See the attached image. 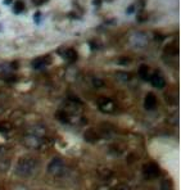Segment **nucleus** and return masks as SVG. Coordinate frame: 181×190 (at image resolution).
Masks as SVG:
<instances>
[{"label": "nucleus", "instance_id": "obj_1", "mask_svg": "<svg viewBox=\"0 0 181 190\" xmlns=\"http://www.w3.org/2000/svg\"><path fill=\"white\" fill-rule=\"evenodd\" d=\"M35 168V159L32 158H22L17 164V174L22 176H28L34 172Z\"/></svg>", "mask_w": 181, "mask_h": 190}, {"label": "nucleus", "instance_id": "obj_2", "mask_svg": "<svg viewBox=\"0 0 181 190\" xmlns=\"http://www.w3.org/2000/svg\"><path fill=\"white\" fill-rule=\"evenodd\" d=\"M161 170L158 167V164L155 163H147L144 168H143V175L147 180H153V179H157L159 176Z\"/></svg>", "mask_w": 181, "mask_h": 190}, {"label": "nucleus", "instance_id": "obj_3", "mask_svg": "<svg viewBox=\"0 0 181 190\" xmlns=\"http://www.w3.org/2000/svg\"><path fill=\"white\" fill-rule=\"evenodd\" d=\"M48 171L50 172L52 175H55V176H59L60 172L63 171V161L60 158H54L53 161L49 163L48 166Z\"/></svg>", "mask_w": 181, "mask_h": 190}, {"label": "nucleus", "instance_id": "obj_4", "mask_svg": "<svg viewBox=\"0 0 181 190\" xmlns=\"http://www.w3.org/2000/svg\"><path fill=\"white\" fill-rule=\"evenodd\" d=\"M98 104H99V109L104 113H110L114 109V103L110 99H108V98H100L98 100Z\"/></svg>", "mask_w": 181, "mask_h": 190}, {"label": "nucleus", "instance_id": "obj_5", "mask_svg": "<svg viewBox=\"0 0 181 190\" xmlns=\"http://www.w3.org/2000/svg\"><path fill=\"white\" fill-rule=\"evenodd\" d=\"M149 81H150L153 86L157 88V89H163L166 86V80L158 71H155L153 75L150 76V80H149Z\"/></svg>", "mask_w": 181, "mask_h": 190}, {"label": "nucleus", "instance_id": "obj_6", "mask_svg": "<svg viewBox=\"0 0 181 190\" xmlns=\"http://www.w3.org/2000/svg\"><path fill=\"white\" fill-rule=\"evenodd\" d=\"M60 56H63L68 62H76L78 58V54L74 49H67V50H58Z\"/></svg>", "mask_w": 181, "mask_h": 190}, {"label": "nucleus", "instance_id": "obj_7", "mask_svg": "<svg viewBox=\"0 0 181 190\" xmlns=\"http://www.w3.org/2000/svg\"><path fill=\"white\" fill-rule=\"evenodd\" d=\"M144 107H145V109H148V111H152V109H154L155 107H157V98H155L154 94L149 93V94L145 96Z\"/></svg>", "mask_w": 181, "mask_h": 190}, {"label": "nucleus", "instance_id": "obj_8", "mask_svg": "<svg viewBox=\"0 0 181 190\" xmlns=\"http://www.w3.org/2000/svg\"><path fill=\"white\" fill-rule=\"evenodd\" d=\"M139 76L141 80H144V81H149V80H150V76H152L150 68H149L147 64H141L139 67Z\"/></svg>", "mask_w": 181, "mask_h": 190}, {"label": "nucleus", "instance_id": "obj_9", "mask_svg": "<svg viewBox=\"0 0 181 190\" xmlns=\"http://www.w3.org/2000/svg\"><path fill=\"white\" fill-rule=\"evenodd\" d=\"M50 63V59H49V57H45V58H36L34 62H32V67L35 70H41L44 68L46 64Z\"/></svg>", "mask_w": 181, "mask_h": 190}, {"label": "nucleus", "instance_id": "obj_10", "mask_svg": "<svg viewBox=\"0 0 181 190\" xmlns=\"http://www.w3.org/2000/svg\"><path fill=\"white\" fill-rule=\"evenodd\" d=\"M84 138H85L86 142H89V143H95L96 140L99 139V135L96 134L95 130H92V128H89V130L85 131Z\"/></svg>", "mask_w": 181, "mask_h": 190}, {"label": "nucleus", "instance_id": "obj_11", "mask_svg": "<svg viewBox=\"0 0 181 190\" xmlns=\"http://www.w3.org/2000/svg\"><path fill=\"white\" fill-rule=\"evenodd\" d=\"M23 10H24V3L22 2V0H17V2H14V4H13V13L14 14H20V13H22Z\"/></svg>", "mask_w": 181, "mask_h": 190}, {"label": "nucleus", "instance_id": "obj_12", "mask_svg": "<svg viewBox=\"0 0 181 190\" xmlns=\"http://www.w3.org/2000/svg\"><path fill=\"white\" fill-rule=\"evenodd\" d=\"M55 117H57L58 121L63 122V124H67V122H70V117H68V113H66L64 111H58L57 114H55Z\"/></svg>", "mask_w": 181, "mask_h": 190}, {"label": "nucleus", "instance_id": "obj_13", "mask_svg": "<svg viewBox=\"0 0 181 190\" xmlns=\"http://www.w3.org/2000/svg\"><path fill=\"white\" fill-rule=\"evenodd\" d=\"M165 52H166V54L175 56V54H177V46L175 45V42H171V44H168V45L165 48Z\"/></svg>", "mask_w": 181, "mask_h": 190}, {"label": "nucleus", "instance_id": "obj_14", "mask_svg": "<svg viewBox=\"0 0 181 190\" xmlns=\"http://www.w3.org/2000/svg\"><path fill=\"white\" fill-rule=\"evenodd\" d=\"M116 77H117L118 81H123V82H126V81H129V80H130V75L127 72H117Z\"/></svg>", "mask_w": 181, "mask_h": 190}, {"label": "nucleus", "instance_id": "obj_15", "mask_svg": "<svg viewBox=\"0 0 181 190\" xmlns=\"http://www.w3.org/2000/svg\"><path fill=\"white\" fill-rule=\"evenodd\" d=\"M148 20V14L144 10H139V13L136 14V21L138 22H145Z\"/></svg>", "mask_w": 181, "mask_h": 190}, {"label": "nucleus", "instance_id": "obj_16", "mask_svg": "<svg viewBox=\"0 0 181 190\" xmlns=\"http://www.w3.org/2000/svg\"><path fill=\"white\" fill-rule=\"evenodd\" d=\"M99 174H100V177L102 179H104V180H107V179H110L112 177V171H109V170H105V168H103V171H99Z\"/></svg>", "mask_w": 181, "mask_h": 190}, {"label": "nucleus", "instance_id": "obj_17", "mask_svg": "<svg viewBox=\"0 0 181 190\" xmlns=\"http://www.w3.org/2000/svg\"><path fill=\"white\" fill-rule=\"evenodd\" d=\"M161 189L162 190H171L172 189V185H171V181L170 180H163L161 184Z\"/></svg>", "mask_w": 181, "mask_h": 190}, {"label": "nucleus", "instance_id": "obj_18", "mask_svg": "<svg viewBox=\"0 0 181 190\" xmlns=\"http://www.w3.org/2000/svg\"><path fill=\"white\" fill-rule=\"evenodd\" d=\"M145 3H147V0H136V3H135L134 5H135V8H136V9H139V10H144Z\"/></svg>", "mask_w": 181, "mask_h": 190}, {"label": "nucleus", "instance_id": "obj_19", "mask_svg": "<svg viewBox=\"0 0 181 190\" xmlns=\"http://www.w3.org/2000/svg\"><path fill=\"white\" fill-rule=\"evenodd\" d=\"M10 130V125L8 122H2L0 124V132H7Z\"/></svg>", "mask_w": 181, "mask_h": 190}, {"label": "nucleus", "instance_id": "obj_20", "mask_svg": "<svg viewBox=\"0 0 181 190\" xmlns=\"http://www.w3.org/2000/svg\"><path fill=\"white\" fill-rule=\"evenodd\" d=\"M89 45L91 46V49H95V50H96V49H99V48L102 46V45L99 44L98 41H95V40H92V41H89Z\"/></svg>", "mask_w": 181, "mask_h": 190}, {"label": "nucleus", "instance_id": "obj_21", "mask_svg": "<svg viewBox=\"0 0 181 190\" xmlns=\"http://www.w3.org/2000/svg\"><path fill=\"white\" fill-rule=\"evenodd\" d=\"M92 84H94L96 88H100V86H103V85H104V81H103V80H99V78H94V80H92Z\"/></svg>", "mask_w": 181, "mask_h": 190}, {"label": "nucleus", "instance_id": "obj_22", "mask_svg": "<svg viewBox=\"0 0 181 190\" xmlns=\"http://www.w3.org/2000/svg\"><path fill=\"white\" fill-rule=\"evenodd\" d=\"M34 20H35V22H36L37 24L40 23V20H41V12H39V10L36 12V13L34 14Z\"/></svg>", "mask_w": 181, "mask_h": 190}, {"label": "nucleus", "instance_id": "obj_23", "mask_svg": "<svg viewBox=\"0 0 181 190\" xmlns=\"http://www.w3.org/2000/svg\"><path fill=\"white\" fill-rule=\"evenodd\" d=\"M114 190H130V188L126 185V184H118Z\"/></svg>", "mask_w": 181, "mask_h": 190}, {"label": "nucleus", "instance_id": "obj_24", "mask_svg": "<svg viewBox=\"0 0 181 190\" xmlns=\"http://www.w3.org/2000/svg\"><path fill=\"white\" fill-rule=\"evenodd\" d=\"M48 0H32V4L36 5V7H41L42 4H45Z\"/></svg>", "mask_w": 181, "mask_h": 190}, {"label": "nucleus", "instance_id": "obj_25", "mask_svg": "<svg viewBox=\"0 0 181 190\" xmlns=\"http://www.w3.org/2000/svg\"><path fill=\"white\" fill-rule=\"evenodd\" d=\"M135 12H136V8H135V5H134V4H131L130 7L127 8L126 13H127V14H132V13H135Z\"/></svg>", "mask_w": 181, "mask_h": 190}, {"label": "nucleus", "instance_id": "obj_26", "mask_svg": "<svg viewBox=\"0 0 181 190\" xmlns=\"http://www.w3.org/2000/svg\"><path fill=\"white\" fill-rule=\"evenodd\" d=\"M118 63H120V64H129L130 63V59L129 58H120Z\"/></svg>", "mask_w": 181, "mask_h": 190}, {"label": "nucleus", "instance_id": "obj_27", "mask_svg": "<svg viewBox=\"0 0 181 190\" xmlns=\"http://www.w3.org/2000/svg\"><path fill=\"white\" fill-rule=\"evenodd\" d=\"M103 4V0H92V5H95V7H100V5Z\"/></svg>", "mask_w": 181, "mask_h": 190}, {"label": "nucleus", "instance_id": "obj_28", "mask_svg": "<svg viewBox=\"0 0 181 190\" xmlns=\"http://www.w3.org/2000/svg\"><path fill=\"white\" fill-rule=\"evenodd\" d=\"M68 17L73 18V20H80V16H78V14H76V13H73V12H71V13L68 14Z\"/></svg>", "mask_w": 181, "mask_h": 190}, {"label": "nucleus", "instance_id": "obj_29", "mask_svg": "<svg viewBox=\"0 0 181 190\" xmlns=\"http://www.w3.org/2000/svg\"><path fill=\"white\" fill-rule=\"evenodd\" d=\"M13 2H14V0H4L3 3H4V5H10V4L13 3Z\"/></svg>", "mask_w": 181, "mask_h": 190}, {"label": "nucleus", "instance_id": "obj_30", "mask_svg": "<svg viewBox=\"0 0 181 190\" xmlns=\"http://www.w3.org/2000/svg\"><path fill=\"white\" fill-rule=\"evenodd\" d=\"M155 38H157V39H155V40H158V41H161L162 39H163V36H162V35H159V34H155Z\"/></svg>", "mask_w": 181, "mask_h": 190}, {"label": "nucleus", "instance_id": "obj_31", "mask_svg": "<svg viewBox=\"0 0 181 190\" xmlns=\"http://www.w3.org/2000/svg\"><path fill=\"white\" fill-rule=\"evenodd\" d=\"M10 66H12V67H13V68H14V70H17V68H18V63H17V62H13V63H12Z\"/></svg>", "mask_w": 181, "mask_h": 190}, {"label": "nucleus", "instance_id": "obj_32", "mask_svg": "<svg viewBox=\"0 0 181 190\" xmlns=\"http://www.w3.org/2000/svg\"><path fill=\"white\" fill-rule=\"evenodd\" d=\"M98 190H109V188H108V186H105V185H103V186L99 188Z\"/></svg>", "mask_w": 181, "mask_h": 190}, {"label": "nucleus", "instance_id": "obj_33", "mask_svg": "<svg viewBox=\"0 0 181 190\" xmlns=\"http://www.w3.org/2000/svg\"><path fill=\"white\" fill-rule=\"evenodd\" d=\"M104 2H108V3H110V2H113V0H104Z\"/></svg>", "mask_w": 181, "mask_h": 190}]
</instances>
